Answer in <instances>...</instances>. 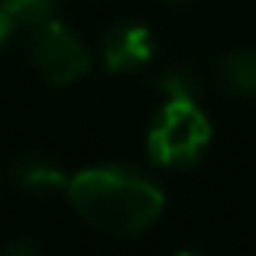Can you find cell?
I'll use <instances>...</instances> for the list:
<instances>
[{
	"instance_id": "obj_1",
	"label": "cell",
	"mask_w": 256,
	"mask_h": 256,
	"mask_svg": "<svg viewBox=\"0 0 256 256\" xmlns=\"http://www.w3.org/2000/svg\"><path fill=\"white\" fill-rule=\"evenodd\" d=\"M78 218L114 237H136L159 220L166 194L150 175L130 166H94L68 178Z\"/></svg>"
},
{
	"instance_id": "obj_2",
	"label": "cell",
	"mask_w": 256,
	"mask_h": 256,
	"mask_svg": "<svg viewBox=\"0 0 256 256\" xmlns=\"http://www.w3.org/2000/svg\"><path fill=\"white\" fill-rule=\"evenodd\" d=\"M211 143V120L201 110L198 98L188 94H169L152 126L146 133V152L156 166L178 169L201 159V152Z\"/></svg>"
},
{
	"instance_id": "obj_3",
	"label": "cell",
	"mask_w": 256,
	"mask_h": 256,
	"mask_svg": "<svg viewBox=\"0 0 256 256\" xmlns=\"http://www.w3.org/2000/svg\"><path fill=\"white\" fill-rule=\"evenodd\" d=\"M30 62L46 82L52 84H72L91 72V52L84 42L58 20H46L36 26L30 42Z\"/></svg>"
},
{
	"instance_id": "obj_4",
	"label": "cell",
	"mask_w": 256,
	"mask_h": 256,
	"mask_svg": "<svg viewBox=\"0 0 256 256\" xmlns=\"http://www.w3.org/2000/svg\"><path fill=\"white\" fill-rule=\"evenodd\" d=\"M100 56L110 72H133L143 68L152 58V32L143 23L120 20L100 36Z\"/></svg>"
},
{
	"instance_id": "obj_5",
	"label": "cell",
	"mask_w": 256,
	"mask_h": 256,
	"mask_svg": "<svg viewBox=\"0 0 256 256\" xmlns=\"http://www.w3.org/2000/svg\"><path fill=\"white\" fill-rule=\"evenodd\" d=\"M10 178L23 192L36 194V198H49L56 192H68L72 175H65L62 166L46 152H20L10 162Z\"/></svg>"
},
{
	"instance_id": "obj_6",
	"label": "cell",
	"mask_w": 256,
	"mask_h": 256,
	"mask_svg": "<svg viewBox=\"0 0 256 256\" xmlns=\"http://www.w3.org/2000/svg\"><path fill=\"white\" fill-rule=\"evenodd\" d=\"M214 78L230 98H256V49H230L220 56Z\"/></svg>"
},
{
	"instance_id": "obj_7",
	"label": "cell",
	"mask_w": 256,
	"mask_h": 256,
	"mask_svg": "<svg viewBox=\"0 0 256 256\" xmlns=\"http://www.w3.org/2000/svg\"><path fill=\"white\" fill-rule=\"evenodd\" d=\"M56 4L58 0H0V6L13 20V26H32V30L56 13Z\"/></svg>"
},
{
	"instance_id": "obj_8",
	"label": "cell",
	"mask_w": 256,
	"mask_h": 256,
	"mask_svg": "<svg viewBox=\"0 0 256 256\" xmlns=\"http://www.w3.org/2000/svg\"><path fill=\"white\" fill-rule=\"evenodd\" d=\"M159 88L166 94H188V98H198V78L188 68H169L159 78Z\"/></svg>"
},
{
	"instance_id": "obj_9",
	"label": "cell",
	"mask_w": 256,
	"mask_h": 256,
	"mask_svg": "<svg viewBox=\"0 0 256 256\" xmlns=\"http://www.w3.org/2000/svg\"><path fill=\"white\" fill-rule=\"evenodd\" d=\"M10 32H13V20L4 13V6H0V46L10 39Z\"/></svg>"
}]
</instances>
